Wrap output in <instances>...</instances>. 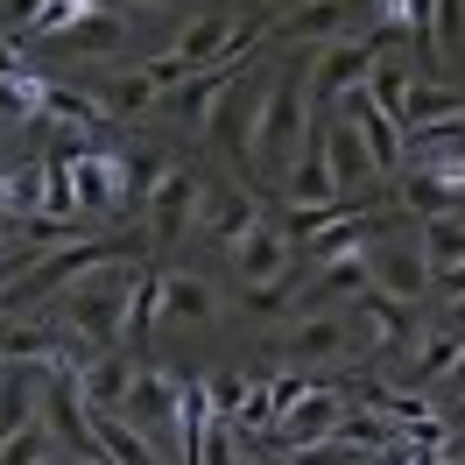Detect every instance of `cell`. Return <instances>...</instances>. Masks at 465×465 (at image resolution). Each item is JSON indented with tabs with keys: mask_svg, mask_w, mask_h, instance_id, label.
<instances>
[{
	"mask_svg": "<svg viewBox=\"0 0 465 465\" xmlns=\"http://www.w3.org/2000/svg\"><path fill=\"white\" fill-rule=\"evenodd\" d=\"M134 282H142V268L120 262V254H106V262H92L71 290H64V331L92 352H114L120 339H127V296H134Z\"/></svg>",
	"mask_w": 465,
	"mask_h": 465,
	"instance_id": "6da1fadb",
	"label": "cell"
},
{
	"mask_svg": "<svg viewBox=\"0 0 465 465\" xmlns=\"http://www.w3.org/2000/svg\"><path fill=\"white\" fill-rule=\"evenodd\" d=\"M311 92H303V78H275V85L262 92V106H254V163L247 170L254 176H268V183H282L290 176V163L311 148Z\"/></svg>",
	"mask_w": 465,
	"mask_h": 465,
	"instance_id": "7a4b0ae2",
	"label": "cell"
},
{
	"mask_svg": "<svg viewBox=\"0 0 465 465\" xmlns=\"http://www.w3.org/2000/svg\"><path fill=\"white\" fill-rule=\"evenodd\" d=\"M374 57H381L374 35H339V43H324L318 57L303 64V92H311V106H339V99H352V92L367 85Z\"/></svg>",
	"mask_w": 465,
	"mask_h": 465,
	"instance_id": "3957f363",
	"label": "cell"
},
{
	"mask_svg": "<svg viewBox=\"0 0 465 465\" xmlns=\"http://www.w3.org/2000/svg\"><path fill=\"white\" fill-rule=\"evenodd\" d=\"M106 254H114V247H99V240H64V247H50V254H43V262H35L29 275L15 282V290L0 296V311H7V318H22L29 303H43V296H57V290H71V282H78L92 262H106Z\"/></svg>",
	"mask_w": 465,
	"mask_h": 465,
	"instance_id": "277c9868",
	"label": "cell"
},
{
	"mask_svg": "<svg viewBox=\"0 0 465 465\" xmlns=\"http://www.w3.org/2000/svg\"><path fill=\"white\" fill-rule=\"evenodd\" d=\"M114 416H127L148 444H170V437L183 430V381L163 374V367H142L134 388H127V402H120Z\"/></svg>",
	"mask_w": 465,
	"mask_h": 465,
	"instance_id": "5b68a950",
	"label": "cell"
},
{
	"mask_svg": "<svg viewBox=\"0 0 465 465\" xmlns=\"http://www.w3.org/2000/svg\"><path fill=\"white\" fill-rule=\"evenodd\" d=\"M367 275H374V290H388L395 303H416V296L430 290L423 240H416V232H409V240H395V232H374V240H367Z\"/></svg>",
	"mask_w": 465,
	"mask_h": 465,
	"instance_id": "8992f818",
	"label": "cell"
},
{
	"mask_svg": "<svg viewBox=\"0 0 465 465\" xmlns=\"http://www.w3.org/2000/svg\"><path fill=\"white\" fill-rule=\"evenodd\" d=\"M198 219H204V176L170 163L155 176V191H148V232L155 240H183V232H198Z\"/></svg>",
	"mask_w": 465,
	"mask_h": 465,
	"instance_id": "52a82bcc",
	"label": "cell"
},
{
	"mask_svg": "<svg viewBox=\"0 0 465 465\" xmlns=\"http://www.w3.org/2000/svg\"><path fill=\"white\" fill-rule=\"evenodd\" d=\"M352 352H395V346H416V318L409 303H395L388 290H360L352 296Z\"/></svg>",
	"mask_w": 465,
	"mask_h": 465,
	"instance_id": "ba28073f",
	"label": "cell"
},
{
	"mask_svg": "<svg viewBox=\"0 0 465 465\" xmlns=\"http://www.w3.org/2000/svg\"><path fill=\"white\" fill-rule=\"evenodd\" d=\"M240 78V64H204V71H191L176 92H163L170 99V114L191 127V134H212V114H219V99H226V85Z\"/></svg>",
	"mask_w": 465,
	"mask_h": 465,
	"instance_id": "9c48e42d",
	"label": "cell"
},
{
	"mask_svg": "<svg viewBox=\"0 0 465 465\" xmlns=\"http://www.w3.org/2000/svg\"><path fill=\"white\" fill-rule=\"evenodd\" d=\"M282 352H290V367H324V360H346V352H352V318H346V311H318V318L290 324Z\"/></svg>",
	"mask_w": 465,
	"mask_h": 465,
	"instance_id": "30bf717a",
	"label": "cell"
},
{
	"mask_svg": "<svg viewBox=\"0 0 465 465\" xmlns=\"http://www.w3.org/2000/svg\"><path fill=\"white\" fill-rule=\"evenodd\" d=\"M282 198H290V204H346V183H339V170H331L324 127L311 134V148L290 163V176H282Z\"/></svg>",
	"mask_w": 465,
	"mask_h": 465,
	"instance_id": "8fae6325",
	"label": "cell"
},
{
	"mask_svg": "<svg viewBox=\"0 0 465 465\" xmlns=\"http://www.w3.org/2000/svg\"><path fill=\"white\" fill-rule=\"evenodd\" d=\"M232 275H240L247 290H262V282H282V275H290V232L262 219V226H254L247 240H240V247H232Z\"/></svg>",
	"mask_w": 465,
	"mask_h": 465,
	"instance_id": "7c38bea8",
	"label": "cell"
},
{
	"mask_svg": "<svg viewBox=\"0 0 465 465\" xmlns=\"http://www.w3.org/2000/svg\"><path fill=\"white\" fill-rule=\"evenodd\" d=\"M339 409H346V388H331V381H318V388H311V395H303V402L290 409V416H282V423H275V437H282V444H318V437H331L339 430Z\"/></svg>",
	"mask_w": 465,
	"mask_h": 465,
	"instance_id": "4fadbf2b",
	"label": "cell"
},
{
	"mask_svg": "<svg viewBox=\"0 0 465 465\" xmlns=\"http://www.w3.org/2000/svg\"><path fill=\"white\" fill-rule=\"evenodd\" d=\"M134 374H142V367H134L120 346L114 352H92V360H78V395H85L92 416H99V409H120V402H127V388H134Z\"/></svg>",
	"mask_w": 465,
	"mask_h": 465,
	"instance_id": "5bb4252c",
	"label": "cell"
},
{
	"mask_svg": "<svg viewBox=\"0 0 465 465\" xmlns=\"http://www.w3.org/2000/svg\"><path fill=\"white\" fill-rule=\"evenodd\" d=\"M331 114H346L352 127H360V142L374 148V170H381V176H388V170H402V127H395V120H388L374 99H367V85L352 92V99H339Z\"/></svg>",
	"mask_w": 465,
	"mask_h": 465,
	"instance_id": "9a60e30c",
	"label": "cell"
},
{
	"mask_svg": "<svg viewBox=\"0 0 465 465\" xmlns=\"http://www.w3.org/2000/svg\"><path fill=\"white\" fill-rule=\"evenodd\" d=\"M71 191H78V212L85 219H106V212H120V155H78L71 163Z\"/></svg>",
	"mask_w": 465,
	"mask_h": 465,
	"instance_id": "2e32d148",
	"label": "cell"
},
{
	"mask_svg": "<svg viewBox=\"0 0 465 465\" xmlns=\"http://www.w3.org/2000/svg\"><path fill=\"white\" fill-rule=\"evenodd\" d=\"M262 226V198H254V191H226V198H212V191H204V219H198V232H219V247H240V240H247V232Z\"/></svg>",
	"mask_w": 465,
	"mask_h": 465,
	"instance_id": "e0dca14e",
	"label": "cell"
},
{
	"mask_svg": "<svg viewBox=\"0 0 465 465\" xmlns=\"http://www.w3.org/2000/svg\"><path fill=\"white\" fill-rule=\"evenodd\" d=\"M35 381H43V367L0 360V444L15 430H29V423H43V416H35Z\"/></svg>",
	"mask_w": 465,
	"mask_h": 465,
	"instance_id": "ac0fdd59",
	"label": "cell"
},
{
	"mask_svg": "<svg viewBox=\"0 0 465 465\" xmlns=\"http://www.w3.org/2000/svg\"><path fill=\"white\" fill-rule=\"evenodd\" d=\"M324 148H331V170H339V183H346V191H360V183H374V148L360 142V127H352L346 114H331L324 120Z\"/></svg>",
	"mask_w": 465,
	"mask_h": 465,
	"instance_id": "d6986e66",
	"label": "cell"
},
{
	"mask_svg": "<svg viewBox=\"0 0 465 465\" xmlns=\"http://www.w3.org/2000/svg\"><path fill=\"white\" fill-rule=\"evenodd\" d=\"M444 120H465V99L451 85H409L402 106H395V127H402V134H423V127H444Z\"/></svg>",
	"mask_w": 465,
	"mask_h": 465,
	"instance_id": "ffe728a7",
	"label": "cell"
},
{
	"mask_svg": "<svg viewBox=\"0 0 465 465\" xmlns=\"http://www.w3.org/2000/svg\"><path fill=\"white\" fill-rule=\"evenodd\" d=\"M163 318L176 324H212L219 318V296L204 275H163Z\"/></svg>",
	"mask_w": 465,
	"mask_h": 465,
	"instance_id": "44dd1931",
	"label": "cell"
},
{
	"mask_svg": "<svg viewBox=\"0 0 465 465\" xmlns=\"http://www.w3.org/2000/svg\"><path fill=\"white\" fill-rule=\"evenodd\" d=\"M92 430H99V451H106V465H155V444H148L127 416H114V409H99L92 416Z\"/></svg>",
	"mask_w": 465,
	"mask_h": 465,
	"instance_id": "7402d4cb",
	"label": "cell"
},
{
	"mask_svg": "<svg viewBox=\"0 0 465 465\" xmlns=\"http://www.w3.org/2000/svg\"><path fill=\"white\" fill-rule=\"evenodd\" d=\"M43 114L64 120V127H78V134H99L106 127V106H99V92H78V85H43Z\"/></svg>",
	"mask_w": 465,
	"mask_h": 465,
	"instance_id": "603a6c76",
	"label": "cell"
},
{
	"mask_svg": "<svg viewBox=\"0 0 465 465\" xmlns=\"http://www.w3.org/2000/svg\"><path fill=\"white\" fill-rule=\"evenodd\" d=\"M226 43H232V22H226V15H198V22H191V29L170 43V50L191 64V71H204V64L226 57Z\"/></svg>",
	"mask_w": 465,
	"mask_h": 465,
	"instance_id": "cb8c5ba5",
	"label": "cell"
},
{
	"mask_svg": "<svg viewBox=\"0 0 465 465\" xmlns=\"http://www.w3.org/2000/svg\"><path fill=\"white\" fill-rule=\"evenodd\" d=\"M64 346V324H7L0 331V360H22V367H50Z\"/></svg>",
	"mask_w": 465,
	"mask_h": 465,
	"instance_id": "d4e9b609",
	"label": "cell"
},
{
	"mask_svg": "<svg viewBox=\"0 0 465 465\" xmlns=\"http://www.w3.org/2000/svg\"><path fill=\"white\" fill-rule=\"evenodd\" d=\"M423 262H430V282L444 275V268L465 262V212H444V219H423Z\"/></svg>",
	"mask_w": 465,
	"mask_h": 465,
	"instance_id": "484cf974",
	"label": "cell"
},
{
	"mask_svg": "<svg viewBox=\"0 0 465 465\" xmlns=\"http://www.w3.org/2000/svg\"><path fill=\"white\" fill-rule=\"evenodd\" d=\"M402 204H409V212H423V219H444V212H459L465 198H459V191H451L437 170L409 163V170H402Z\"/></svg>",
	"mask_w": 465,
	"mask_h": 465,
	"instance_id": "4316f807",
	"label": "cell"
},
{
	"mask_svg": "<svg viewBox=\"0 0 465 465\" xmlns=\"http://www.w3.org/2000/svg\"><path fill=\"white\" fill-rule=\"evenodd\" d=\"M43 191H50V170H43V163L7 170V183H0V219H35V212H43Z\"/></svg>",
	"mask_w": 465,
	"mask_h": 465,
	"instance_id": "83f0119b",
	"label": "cell"
},
{
	"mask_svg": "<svg viewBox=\"0 0 465 465\" xmlns=\"http://www.w3.org/2000/svg\"><path fill=\"white\" fill-rule=\"evenodd\" d=\"M282 29H290V43H311V35H346V29H352V0H311V7H296Z\"/></svg>",
	"mask_w": 465,
	"mask_h": 465,
	"instance_id": "f1b7e54d",
	"label": "cell"
},
{
	"mask_svg": "<svg viewBox=\"0 0 465 465\" xmlns=\"http://www.w3.org/2000/svg\"><path fill=\"white\" fill-rule=\"evenodd\" d=\"M430 50L437 64H465V0H430Z\"/></svg>",
	"mask_w": 465,
	"mask_h": 465,
	"instance_id": "f546056e",
	"label": "cell"
},
{
	"mask_svg": "<svg viewBox=\"0 0 465 465\" xmlns=\"http://www.w3.org/2000/svg\"><path fill=\"white\" fill-rule=\"evenodd\" d=\"M459 331H451V324H444V331H416V360H409V374L416 381H437V374H451V367H459Z\"/></svg>",
	"mask_w": 465,
	"mask_h": 465,
	"instance_id": "4dcf8cb0",
	"label": "cell"
},
{
	"mask_svg": "<svg viewBox=\"0 0 465 465\" xmlns=\"http://www.w3.org/2000/svg\"><path fill=\"white\" fill-rule=\"evenodd\" d=\"M155 318H163V275H142L134 296H127V339H120V346H148Z\"/></svg>",
	"mask_w": 465,
	"mask_h": 465,
	"instance_id": "1f68e13d",
	"label": "cell"
},
{
	"mask_svg": "<svg viewBox=\"0 0 465 465\" xmlns=\"http://www.w3.org/2000/svg\"><path fill=\"white\" fill-rule=\"evenodd\" d=\"M120 35H127V22L99 7V15H85L78 29L64 35V50H71V57H99V50H120Z\"/></svg>",
	"mask_w": 465,
	"mask_h": 465,
	"instance_id": "d6a6232c",
	"label": "cell"
},
{
	"mask_svg": "<svg viewBox=\"0 0 465 465\" xmlns=\"http://www.w3.org/2000/svg\"><path fill=\"white\" fill-rule=\"evenodd\" d=\"M155 99H163V92L148 85V71H120L114 85L99 92V106H106V114H148Z\"/></svg>",
	"mask_w": 465,
	"mask_h": 465,
	"instance_id": "836d02e7",
	"label": "cell"
},
{
	"mask_svg": "<svg viewBox=\"0 0 465 465\" xmlns=\"http://www.w3.org/2000/svg\"><path fill=\"white\" fill-rule=\"evenodd\" d=\"M155 176H163V163L142 155V148H127V155H120V212H127V204H148Z\"/></svg>",
	"mask_w": 465,
	"mask_h": 465,
	"instance_id": "e575fe53",
	"label": "cell"
},
{
	"mask_svg": "<svg viewBox=\"0 0 465 465\" xmlns=\"http://www.w3.org/2000/svg\"><path fill=\"white\" fill-rule=\"evenodd\" d=\"M43 114V78L22 71V78H0V120L15 127V120H35Z\"/></svg>",
	"mask_w": 465,
	"mask_h": 465,
	"instance_id": "d590c367",
	"label": "cell"
},
{
	"mask_svg": "<svg viewBox=\"0 0 465 465\" xmlns=\"http://www.w3.org/2000/svg\"><path fill=\"white\" fill-rule=\"evenodd\" d=\"M402 92H409V71L395 57H374V71H367V99H374L381 114L395 120V106H402Z\"/></svg>",
	"mask_w": 465,
	"mask_h": 465,
	"instance_id": "8d00e7d4",
	"label": "cell"
},
{
	"mask_svg": "<svg viewBox=\"0 0 465 465\" xmlns=\"http://www.w3.org/2000/svg\"><path fill=\"white\" fill-rule=\"evenodd\" d=\"M85 15H99V0H43V15L29 22V35H71Z\"/></svg>",
	"mask_w": 465,
	"mask_h": 465,
	"instance_id": "74e56055",
	"label": "cell"
},
{
	"mask_svg": "<svg viewBox=\"0 0 465 465\" xmlns=\"http://www.w3.org/2000/svg\"><path fill=\"white\" fill-rule=\"evenodd\" d=\"M374 451H360V444H346V437L331 430V437H318V444H296V459L290 465H367Z\"/></svg>",
	"mask_w": 465,
	"mask_h": 465,
	"instance_id": "f35d334b",
	"label": "cell"
},
{
	"mask_svg": "<svg viewBox=\"0 0 465 465\" xmlns=\"http://www.w3.org/2000/svg\"><path fill=\"white\" fill-rule=\"evenodd\" d=\"M57 444H50V430L43 423H29V430H15L7 444H0V465H35V459H50Z\"/></svg>",
	"mask_w": 465,
	"mask_h": 465,
	"instance_id": "ab89813d",
	"label": "cell"
},
{
	"mask_svg": "<svg viewBox=\"0 0 465 465\" xmlns=\"http://www.w3.org/2000/svg\"><path fill=\"white\" fill-rule=\"evenodd\" d=\"M204 395H212L219 416H240V402H247V374H212V381H204Z\"/></svg>",
	"mask_w": 465,
	"mask_h": 465,
	"instance_id": "60d3db41",
	"label": "cell"
},
{
	"mask_svg": "<svg viewBox=\"0 0 465 465\" xmlns=\"http://www.w3.org/2000/svg\"><path fill=\"white\" fill-rule=\"evenodd\" d=\"M290 303H296L290 282H262V290H247V311H254V318H275V311H290Z\"/></svg>",
	"mask_w": 465,
	"mask_h": 465,
	"instance_id": "b9f144b4",
	"label": "cell"
},
{
	"mask_svg": "<svg viewBox=\"0 0 465 465\" xmlns=\"http://www.w3.org/2000/svg\"><path fill=\"white\" fill-rule=\"evenodd\" d=\"M35 15H43V0H0V22H15V29H29Z\"/></svg>",
	"mask_w": 465,
	"mask_h": 465,
	"instance_id": "7bdbcfd3",
	"label": "cell"
},
{
	"mask_svg": "<svg viewBox=\"0 0 465 465\" xmlns=\"http://www.w3.org/2000/svg\"><path fill=\"white\" fill-rule=\"evenodd\" d=\"M22 71H29V57H22V43H7V35H0V78H22Z\"/></svg>",
	"mask_w": 465,
	"mask_h": 465,
	"instance_id": "ee69618b",
	"label": "cell"
},
{
	"mask_svg": "<svg viewBox=\"0 0 465 465\" xmlns=\"http://www.w3.org/2000/svg\"><path fill=\"white\" fill-rule=\"evenodd\" d=\"M430 290H444V296H465V262H459V268H444V275H437Z\"/></svg>",
	"mask_w": 465,
	"mask_h": 465,
	"instance_id": "f6af8a7d",
	"label": "cell"
},
{
	"mask_svg": "<svg viewBox=\"0 0 465 465\" xmlns=\"http://www.w3.org/2000/svg\"><path fill=\"white\" fill-rule=\"evenodd\" d=\"M35 465H71V459H64V451H50V459H35Z\"/></svg>",
	"mask_w": 465,
	"mask_h": 465,
	"instance_id": "bcb514c9",
	"label": "cell"
},
{
	"mask_svg": "<svg viewBox=\"0 0 465 465\" xmlns=\"http://www.w3.org/2000/svg\"><path fill=\"white\" fill-rule=\"evenodd\" d=\"M7 275H15V262H7V254H0V282H7Z\"/></svg>",
	"mask_w": 465,
	"mask_h": 465,
	"instance_id": "7dc6e473",
	"label": "cell"
},
{
	"mask_svg": "<svg viewBox=\"0 0 465 465\" xmlns=\"http://www.w3.org/2000/svg\"><path fill=\"white\" fill-rule=\"evenodd\" d=\"M71 465H106V459H71Z\"/></svg>",
	"mask_w": 465,
	"mask_h": 465,
	"instance_id": "c3c4849f",
	"label": "cell"
},
{
	"mask_svg": "<svg viewBox=\"0 0 465 465\" xmlns=\"http://www.w3.org/2000/svg\"><path fill=\"white\" fill-rule=\"evenodd\" d=\"M142 7H170V0H142Z\"/></svg>",
	"mask_w": 465,
	"mask_h": 465,
	"instance_id": "681fc988",
	"label": "cell"
},
{
	"mask_svg": "<svg viewBox=\"0 0 465 465\" xmlns=\"http://www.w3.org/2000/svg\"><path fill=\"white\" fill-rule=\"evenodd\" d=\"M0 232H7V219H0ZM0 254H7V240H0Z\"/></svg>",
	"mask_w": 465,
	"mask_h": 465,
	"instance_id": "f907efd6",
	"label": "cell"
},
{
	"mask_svg": "<svg viewBox=\"0 0 465 465\" xmlns=\"http://www.w3.org/2000/svg\"><path fill=\"white\" fill-rule=\"evenodd\" d=\"M459 423H465V395H459Z\"/></svg>",
	"mask_w": 465,
	"mask_h": 465,
	"instance_id": "816d5d0a",
	"label": "cell"
},
{
	"mask_svg": "<svg viewBox=\"0 0 465 465\" xmlns=\"http://www.w3.org/2000/svg\"><path fill=\"white\" fill-rule=\"evenodd\" d=\"M232 465H254V459H232Z\"/></svg>",
	"mask_w": 465,
	"mask_h": 465,
	"instance_id": "f5cc1de1",
	"label": "cell"
}]
</instances>
